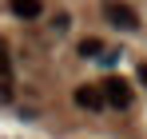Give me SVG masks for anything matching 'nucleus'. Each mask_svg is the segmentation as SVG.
<instances>
[{
    "label": "nucleus",
    "instance_id": "obj_1",
    "mask_svg": "<svg viewBox=\"0 0 147 139\" xmlns=\"http://www.w3.org/2000/svg\"><path fill=\"white\" fill-rule=\"evenodd\" d=\"M103 16H107L111 28H119V32H135V28H139V12L127 8V4H119V0H107V4H103Z\"/></svg>",
    "mask_w": 147,
    "mask_h": 139
},
{
    "label": "nucleus",
    "instance_id": "obj_2",
    "mask_svg": "<svg viewBox=\"0 0 147 139\" xmlns=\"http://www.w3.org/2000/svg\"><path fill=\"white\" fill-rule=\"evenodd\" d=\"M99 95H103V103L107 107H119V111H127L131 107V88L123 84V80H103V88H99Z\"/></svg>",
    "mask_w": 147,
    "mask_h": 139
},
{
    "label": "nucleus",
    "instance_id": "obj_3",
    "mask_svg": "<svg viewBox=\"0 0 147 139\" xmlns=\"http://www.w3.org/2000/svg\"><path fill=\"white\" fill-rule=\"evenodd\" d=\"M12 92H16V76H12L8 48H4V40H0V103H12Z\"/></svg>",
    "mask_w": 147,
    "mask_h": 139
},
{
    "label": "nucleus",
    "instance_id": "obj_4",
    "mask_svg": "<svg viewBox=\"0 0 147 139\" xmlns=\"http://www.w3.org/2000/svg\"><path fill=\"white\" fill-rule=\"evenodd\" d=\"M72 99H76V107H84V111H103V107H107L103 95H99V88H88V84H80L72 92Z\"/></svg>",
    "mask_w": 147,
    "mask_h": 139
},
{
    "label": "nucleus",
    "instance_id": "obj_5",
    "mask_svg": "<svg viewBox=\"0 0 147 139\" xmlns=\"http://www.w3.org/2000/svg\"><path fill=\"white\" fill-rule=\"evenodd\" d=\"M8 8H12V16H20V20H40L44 0H8Z\"/></svg>",
    "mask_w": 147,
    "mask_h": 139
},
{
    "label": "nucleus",
    "instance_id": "obj_6",
    "mask_svg": "<svg viewBox=\"0 0 147 139\" xmlns=\"http://www.w3.org/2000/svg\"><path fill=\"white\" fill-rule=\"evenodd\" d=\"M99 52H103V40H96V36L80 40V56H84V60H99Z\"/></svg>",
    "mask_w": 147,
    "mask_h": 139
},
{
    "label": "nucleus",
    "instance_id": "obj_7",
    "mask_svg": "<svg viewBox=\"0 0 147 139\" xmlns=\"http://www.w3.org/2000/svg\"><path fill=\"white\" fill-rule=\"evenodd\" d=\"M68 24H72V16H68V12H60V16H56V24H52V28H56V32H68Z\"/></svg>",
    "mask_w": 147,
    "mask_h": 139
},
{
    "label": "nucleus",
    "instance_id": "obj_8",
    "mask_svg": "<svg viewBox=\"0 0 147 139\" xmlns=\"http://www.w3.org/2000/svg\"><path fill=\"white\" fill-rule=\"evenodd\" d=\"M139 84L147 88V64H139Z\"/></svg>",
    "mask_w": 147,
    "mask_h": 139
}]
</instances>
